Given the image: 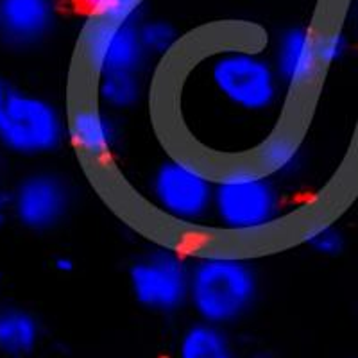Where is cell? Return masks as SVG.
I'll use <instances>...</instances> for the list:
<instances>
[{
	"instance_id": "cell-1",
	"label": "cell",
	"mask_w": 358,
	"mask_h": 358,
	"mask_svg": "<svg viewBox=\"0 0 358 358\" xmlns=\"http://www.w3.org/2000/svg\"><path fill=\"white\" fill-rule=\"evenodd\" d=\"M260 274L249 258L206 251L190 258L188 306L199 321L229 326L245 319L260 297Z\"/></svg>"
},
{
	"instance_id": "cell-2",
	"label": "cell",
	"mask_w": 358,
	"mask_h": 358,
	"mask_svg": "<svg viewBox=\"0 0 358 358\" xmlns=\"http://www.w3.org/2000/svg\"><path fill=\"white\" fill-rule=\"evenodd\" d=\"M203 79L220 106L245 118L274 115L289 92L271 57L238 45L210 54L203 65Z\"/></svg>"
},
{
	"instance_id": "cell-3",
	"label": "cell",
	"mask_w": 358,
	"mask_h": 358,
	"mask_svg": "<svg viewBox=\"0 0 358 358\" xmlns=\"http://www.w3.org/2000/svg\"><path fill=\"white\" fill-rule=\"evenodd\" d=\"M287 215L278 179L255 163H233L215 174L212 222L236 238H257L274 229Z\"/></svg>"
},
{
	"instance_id": "cell-4",
	"label": "cell",
	"mask_w": 358,
	"mask_h": 358,
	"mask_svg": "<svg viewBox=\"0 0 358 358\" xmlns=\"http://www.w3.org/2000/svg\"><path fill=\"white\" fill-rule=\"evenodd\" d=\"M215 176L196 159L167 156L152 169L147 194L152 208L183 229L212 222Z\"/></svg>"
},
{
	"instance_id": "cell-5",
	"label": "cell",
	"mask_w": 358,
	"mask_h": 358,
	"mask_svg": "<svg viewBox=\"0 0 358 358\" xmlns=\"http://www.w3.org/2000/svg\"><path fill=\"white\" fill-rule=\"evenodd\" d=\"M65 142L66 117L57 104L13 85L0 113V149L18 158H43Z\"/></svg>"
},
{
	"instance_id": "cell-6",
	"label": "cell",
	"mask_w": 358,
	"mask_h": 358,
	"mask_svg": "<svg viewBox=\"0 0 358 358\" xmlns=\"http://www.w3.org/2000/svg\"><path fill=\"white\" fill-rule=\"evenodd\" d=\"M188 283L190 258L172 245L147 249L127 268L133 299L156 315H174L188 306Z\"/></svg>"
},
{
	"instance_id": "cell-7",
	"label": "cell",
	"mask_w": 358,
	"mask_h": 358,
	"mask_svg": "<svg viewBox=\"0 0 358 358\" xmlns=\"http://www.w3.org/2000/svg\"><path fill=\"white\" fill-rule=\"evenodd\" d=\"M140 22H113L86 15L79 33L81 62L94 78L110 72H143L151 62L140 38Z\"/></svg>"
},
{
	"instance_id": "cell-8",
	"label": "cell",
	"mask_w": 358,
	"mask_h": 358,
	"mask_svg": "<svg viewBox=\"0 0 358 358\" xmlns=\"http://www.w3.org/2000/svg\"><path fill=\"white\" fill-rule=\"evenodd\" d=\"M72 203V187L65 176L54 171L27 172L9 192L11 219L33 233H47L62 226Z\"/></svg>"
},
{
	"instance_id": "cell-9",
	"label": "cell",
	"mask_w": 358,
	"mask_h": 358,
	"mask_svg": "<svg viewBox=\"0 0 358 358\" xmlns=\"http://www.w3.org/2000/svg\"><path fill=\"white\" fill-rule=\"evenodd\" d=\"M57 0H0V45L29 52L49 40L57 25Z\"/></svg>"
},
{
	"instance_id": "cell-10",
	"label": "cell",
	"mask_w": 358,
	"mask_h": 358,
	"mask_svg": "<svg viewBox=\"0 0 358 358\" xmlns=\"http://www.w3.org/2000/svg\"><path fill=\"white\" fill-rule=\"evenodd\" d=\"M268 57L287 90L308 88L324 72L317 52V33L312 27L292 25L280 31Z\"/></svg>"
},
{
	"instance_id": "cell-11",
	"label": "cell",
	"mask_w": 358,
	"mask_h": 358,
	"mask_svg": "<svg viewBox=\"0 0 358 358\" xmlns=\"http://www.w3.org/2000/svg\"><path fill=\"white\" fill-rule=\"evenodd\" d=\"M66 140L83 158L101 162L115 151L120 140V126L115 113L97 101L79 102L66 115Z\"/></svg>"
},
{
	"instance_id": "cell-12",
	"label": "cell",
	"mask_w": 358,
	"mask_h": 358,
	"mask_svg": "<svg viewBox=\"0 0 358 358\" xmlns=\"http://www.w3.org/2000/svg\"><path fill=\"white\" fill-rule=\"evenodd\" d=\"M43 341V324L33 310L0 305V358L33 357Z\"/></svg>"
},
{
	"instance_id": "cell-13",
	"label": "cell",
	"mask_w": 358,
	"mask_h": 358,
	"mask_svg": "<svg viewBox=\"0 0 358 358\" xmlns=\"http://www.w3.org/2000/svg\"><path fill=\"white\" fill-rule=\"evenodd\" d=\"M252 163L274 179L296 178L303 171L305 155L296 134L283 129H274L255 147L251 152Z\"/></svg>"
},
{
	"instance_id": "cell-14",
	"label": "cell",
	"mask_w": 358,
	"mask_h": 358,
	"mask_svg": "<svg viewBox=\"0 0 358 358\" xmlns=\"http://www.w3.org/2000/svg\"><path fill=\"white\" fill-rule=\"evenodd\" d=\"M172 358H238L228 328L197 319L179 334Z\"/></svg>"
},
{
	"instance_id": "cell-15",
	"label": "cell",
	"mask_w": 358,
	"mask_h": 358,
	"mask_svg": "<svg viewBox=\"0 0 358 358\" xmlns=\"http://www.w3.org/2000/svg\"><path fill=\"white\" fill-rule=\"evenodd\" d=\"M95 101L111 113L140 106L145 97L142 72H110L95 78Z\"/></svg>"
},
{
	"instance_id": "cell-16",
	"label": "cell",
	"mask_w": 358,
	"mask_h": 358,
	"mask_svg": "<svg viewBox=\"0 0 358 358\" xmlns=\"http://www.w3.org/2000/svg\"><path fill=\"white\" fill-rule=\"evenodd\" d=\"M140 38L151 62L171 56L181 41V33L174 22L165 18H142L138 24Z\"/></svg>"
},
{
	"instance_id": "cell-17",
	"label": "cell",
	"mask_w": 358,
	"mask_h": 358,
	"mask_svg": "<svg viewBox=\"0 0 358 358\" xmlns=\"http://www.w3.org/2000/svg\"><path fill=\"white\" fill-rule=\"evenodd\" d=\"M301 244L322 258H337L346 249V233L338 224L313 222L301 233Z\"/></svg>"
},
{
	"instance_id": "cell-18",
	"label": "cell",
	"mask_w": 358,
	"mask_h": 358,
	"mask_svg": "<svg viewBox=\"0 0 358 358\" xmlns=\"http://www.w3.org/2000/svg\"><path fill=\"white\" fill-rule=\"evenodd\" d=\"M78 4L90 17L113 22H140L147 0H78Z\"/></svg>"
},
{
	"instance_id": "cell-19",
	"label": "cell",
	"mask_w": 358,
	"mask_h": 358,
	"mask_svg": "<svg viewBox=\"0 0 358 358\" xmlns=\"http://www.w3.org/2000/svg\"><path fill=\"white\" fill-rule=\"evenodd\" d=\"M317 52L321 65L326 69L341 63L350 52V38L341 29H326L317 33Z\"/></svg>"
},
{
	"instance_id": "cell-20",
	"label": "cell",
	"mask_w": 358,
	"mask_h": 358,
	"mask_svg": "<svg viewBox=\"0 0 358 358\" xmlns=\"http://www.w3.org/2000/svg\"><path fill=\"white\" fill-rule=\"evenodd\" d=\"M11 219V204H9V192L0 188V229Z\"/></svg>"
},
{
	"instance_id": "cell-21",
	"label": "cell",
	"mask_w": 358,
	"mask_h": 358,
	"mask_svg": "<svg viewBox=\"0 0 358 358\" xmlns=\"http://www.w3.org/2000/svg\"><path fill=\"white\" fill-rule=\"evenodd\" d=\"M52 267L54 271H57L59 274H70L73 268H76V262L70 257H66V255H59V257L54 258Z\"/></svg>"
},
{
	"instance_id": "cell-22",
	"label": "cell",
	"mask_w": 358,
	"mask_h": 358,
	"mask_svg": "<svg viewBox=\"0 0 358 358\" xmlns=\"http://www.w3.org/2000/svg\"><path fill=\"white\" fill-rule=\"evenodd\" d=\"M11 88H13V85L8 81V79L0 78V113H2V108H4L6 99H8Z\"/></svg>"
},
{
	"instance_id": "cell-23",
	"label": "cell",
	"mask_w": 358,
	"mask_h": 358,
	"mask_svg": "<svg viewBox=\"0 0 358 358\" xmlns=\"http://www.w3.org/2000/svg\"><path fill=\"white\" fill-rule=\"evenodd\" d=\"M238 358H273V357H271V353L265 350H252V353L244 355V357L238 355Z\"/></svg>"
}]
</instances>
